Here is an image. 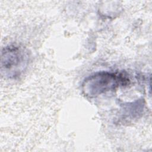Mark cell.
Masks as SVG:
<instances>
[{"instance_id": "6da1fadb", "label": "cell", "mask_w": 152, "mask_h": 152, "mask_svg": "<svg viewBox=\"0 0 152 152\" xmlns=\"http://www.w3.org/2000/svg\"><path fill=\"white\" fill-rule=\"evenodd\" d=\"M129 84V78L125 72L99 71L84 80L81 90L85 96L93 98Z\"/></svg>"}, {"instance_id": "7a4b0ae2", "label": "cell", "mask_w": 152, "mask_h": 152, "mask_svg": "<svg viewBox=\"0 0 152 152\" xmlns=\"http://www.w3.org/2000/svg\"><path fill=\"white\" fill-rule=\"evenodd\" d=\"M29 62V53L25 48L16 45L6 46L1 52V75L8 79L17 78L26 71Z\"/></svg>"}]
</instances>
